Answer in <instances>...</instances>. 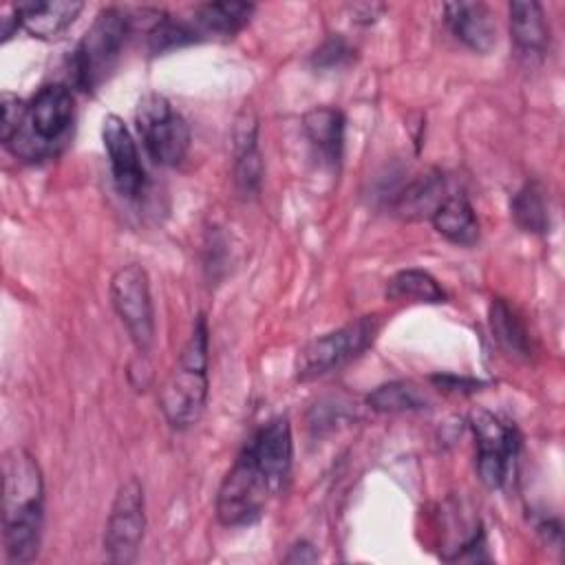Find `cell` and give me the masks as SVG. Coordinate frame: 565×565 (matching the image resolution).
<instances>
[{
  "label": "cell",
  "instance_id": "603a6c76",
  "mask_svg": "<svg viewBox=\"0 0 565 565\" xmlns=\"http://www.w3.org/2000/svg\"><path fill=\"white\" fill-rule=\"evenodd\" d=\"M444 190L441 174H426L413 181L399 196H397V212L404 216H422L424 212H430L446 199L439 196Z\"/></svg>",
  "mask_w": 565,
  "mask_h": 565
},
{
  "label": "cell",
  "instance_id": "3957f363",
  "mask_svg": "<svg viewBox=\"0 0 565 565\" xmlns=\"http://www.w3.org/2000/svg\"><path fill=\"white\" fill-rule=\"evenodd\" d=\"M282 479L276 477L245 444L236 461L223 477L216 492V519L225 527H245L256 523L269 501L282 490Z\"/></svg>",
  "mask_w": 565,
  "mask_h": 565
},
{
  "label": "cell",
  "instance_id": "8fae6325",
  "mask_svg": "<svg viewBox=\"0 0 565 565\" xmlns=\"http://www.w3.org/2000/svg\"><path fill=\"white\" fill-rule=\"evenodd\" d=\"M102 141H104V148L108 154V163H110V172H113L117 192L128 199L139 196L146 185V170H143L137 143L119 115L108 113L104 117Z\"/></svg>",
  "mask_w": 565,
  "mask_h": 565
},
{
  "label": "cell",
  "instance_id": "30bf717a",
  "mask_svg": "<svg viewBox=\"0 0 565 565\" xmlns=\"http://www.w3.org/2000/svg\"><path fill=\"white\" fill-rule=\"evenodd\" d=\"M470 428L477 441V475L481 483L490 490L503 488L519 450L516 428L483 408L472 411Z\"/></svg>",
  "mask_w": 565,
  "mask_h": 565
},
{
  "label": "cell",
  "instance_id": "277c9868",
  "mask_svg": "<svg viewBox=\"0 0 565 565\" xmlns=\"http://www.w3.org/2000/svg\"><path fill=\"white\" fill-rule=\"evenodd\" d=\"M75 102L64 84H44L26 102V117L20 132L7 146L22 159H42L68 135L73 124Z\"/></svg>",
  "mask_w": 565,
  "mask_h": 565
},
{
  "label": "cell",
  "instance_id": "7c38bea8",
  "mask_svg": "<svg viewBox=\"0 0 565 565\" xmlns=\"http://www.w3.org/2000/svg\"><path fill=\"white\" fill-rule=\"evenodd\" d=\"M234 183L243 196H254L263 183V161L258 152V119L252 108H243L234 124Z\"/></svg>",
  "mask_w": 565,
  "mask_h": 565
},
{
  "label": "cell",
  "instance_id": "d6986e66",
  "mask_svg": "<svg viewBox=\"0 0 565 565\" xmlns=\"http://www.w3.org/2000/svg\"><path fill=\"white\" fill-rule=\"evenodd\" d=\"M488 322L494 340L516 358L530 355V335L519 313L503 298H494L488 309Z\"/></svg>",
  "mask_w": 565,
  "mask_h": 565
},
{
  "label": "cell",
  "instance_id": "ac0fdd59",
  "mask_svg": "<svg viewBox=\"0 0 565 565\" xmlns=\"http://www.w3.org/2000/svg\"><path fill=\"white\" fill-rule=\"evenodd\" d=\"M433 227L437 234H441L446 241L470 247L479 241V221L468 203L466 196L461 194H448L430 214Z\"/></svg>",
  "mask_w": 565,
  "mask_h": 565
},
{
  "label": "cell",
  "instance_id": "6da1fadb",
  "mask_svg": "<svg viewBox=\"0 0 565 565\" xmlns=\"http://www.w3.org/2000/svg\"><path fill=\"white\" fill-rule=\"evenodd\" d=\"M44 523L42 470L24 448L2 455V543L9 563H31L40 552Z\"/></svg>",
  "mask_w": 565,
  "mask_h": 565
},
{
  "label": "cell",
  "instance_id": "484cf974",
  "mask_svg": "<svg viewBox=\"0 0 565 565\" xmlns=\"http://www.w3.org/2000/svg\"><path fill=\"white\" fill-rule=\"evenodd\" d=\"M430 382L446 393H475L483 386V382L475 377H463V375H452V373H437L430 377Z\"/></svg>",
  "mask_w": 565,
  "mask_h": 565
},
{
  "label": "cell",
  "instance_id": "5b68a950",
  "mask_svg": "<svg viewBox=\"0 0 565 565\" xmlns=\"http://www.w3.org/2000/svg\"><path fill=\"white\" fill-rule=\"evenodd\" d=\"M132 22L117 7L102 9L73 51L71 73L77 88L93 93L115 68Z\"/></svg>",
  "mask_w": 565,
  "mask_h": 565
},
{
  "label": "cell",
  "instance_id": "7402d4cb",
  "mask_svg": "<svg viewBox=\"0 0 565 565\" xmlns=\"http://www.w3.org/2000/svg\"><path fill=\"white\" fill-rule=\"evenodd\" d=\"M512 218L519 230L527 234H545L550 230V212L545 192L536 181L525 183L510 201Z\"/></svg>",
  "mask_w": 565,
  "mask_h": 565
},
{
  "label": "cell",
  "instance_id": "83f0119b",
  "mask_svg": "<svg viewBox=\"0 0 565 565\" xmlns=\"http://www.w3.org/2000/svg\"><path fill=\"white\" fill-rule=\"evenodd\" d=\"M18 29H20V22L15 18L13 7H4L2 13H0V35H2V42H7Z\"/></svg>",
  "mask_w": 565,
  "mask_h": 565
},
{
  "label": "cell",
  "instance_id": "8992f818",
  "mask_svg": "<svg viewBox=\"0 0 565 565\" xmlns=\"http://www.w3.org/2000/svg\"><path fill=\"white\" fill-rule=\"evenodd\" d=\"M380 327V316H360L335 331L309 340L296 355V380L309 382L338 371L373 344Z\"/></svg>",
  "mask_w": 565,
  "mask_h": 565
},
{
  "label": "cell",
  "instance_id": "9a60e30c",
  "mask_svg": "<svg viewBox=\"0 0 565 565\" xmlns=\"http://www.w3.org/2000/svg\"><path fill=\"white\" fill-rule=\"evenodd\" d=\"M256 7L249 2H205L185 18L192 42L201 38H232L254 15Z\"/></svg>",
  "mask_w": 565,
  "mask_h": 565
},
{
  "label": "cell",
  "instance_id": "4fadbf2b",
  "mask_svg": "<svg viewBox=\"0 0 565 565\" xmlns=\"http://www.w3.org/2000/svg\"><path fill=\"white\" fill-rule=\"evenodd\" d=\"M450 33L477 53H490L497 46V22L483 2H448L444 7Z\"/></svg>",
  "mask_w": 565,
  "mask_h": 565
},
{
  "label": "cell",
  "instance_id": "d4e9b609",
  "mask_svg": "<svg viewBox=\"0 0 565 565\" xmlns=\"http://www.w3.org/2000/svg\"><path fill=\"white\" fill-rule=\"evenodd\" d=\"M353 53L355 51L349 46V42L344 38L333 35L316 49V53L311 55V64L316 68H324V71L340 68L353 60Z\"/></svg>",
  "mask_w": 565,
  "mask_h": 565
},
{
  "label": "cell",
  "instance_id": "5bb4252c",
  "mask_svg": "<svg viewBox=\"0 0 565 565\" xmlns=\"http://www.w3.org/2000/svg\"><path fill=\"white\" fill-rule=\"evenodd\" d=\"M82 9L84 2L79 0H24L13 4L20 29L42 40L57 38L66 31Z\"/></svg>",
  "mask_w": 565,
  "mask_h": 565
},
{
  "label": "cell",
  "instance_id": "2e32d148",
  "mask_svg": "<svg viewBox=\"0 0 565 565\" xmlns=\"http://www.w3.org/2000/svg\"><path fill=\"white\" fill-rule=\"evenodd\" d=\"M302 130L313 146L318 159L338 166L344 146V115L331 106H316L302 115Z\"/></svg>",
  "mask_w": 565,
  "mask_h": 565
},
{
  "label": "cell",
  "instance_id": "e0dca14e",
  "mask_svg": "<svg viewBox=\"0 0 565 565\" xmlns=\"http://www.w3.org/2000/svg\"><path fill=\"white\" fill-rule=\"evenodd\" d=\"M510 33L523 57H543L550 42V26L543 7L534 0L510 2Z\"/></svg>",
  "mask_w": 565,
  "mask_h": 565
},
{
  "label": "cell",
  "instance_id": "7a4b0ae2",
  "mask_svg": "<svg viewBox=\"0 0 565 565\" xmlns=\"http://www.w3.org/2000/svg\"><path fill=\"white\" fill-rule=\"evenodd\" d=\"M207 402V322L196 316L190 338L179 353L174 371L159 391V408L166 422L177 428L194 426Z\"/></svg>",
  "mask_w": 565,
  "mask_h": 565
},
{
  "label": "cell",
  "instance_id": "cb8c5ba5",
  "mask_svg": "<svg viewBox=\"0 0 565 565\" xmlns=\"http://www.w3.org/2000/svg\"><path fill=\"white\" fill-rule=\"evenodd\" d=\"M24 117H26V102L4 90L0 95V139L4 146H9L13 137L20 132V128L24 126Z\"/></svg>",
  "mask_w": 565,
  "mask_h": 565
},
{
  "label": "cell",
  "instance_id": "44dd1931",
  "mask_svg": "<svg viewBox=\"0 0 565 565\" xmlns=\"http://www.w3.org/2000/svg\"><path fill=\"white\" fill-rule=\"evenodd\" d=\"M366 406L377 413H413L428 408V399L417 384L406 380H393L375 386L366 395Z\"/></svg>",
  "mask_w": 565,
  "mask_h": 565
},
{
  "label": "cell",
  "instance_id": "4316f807",
  "mask_svg": "<svg viewBox=\"0 0 565 565\" xmlns=\"http://www.w3.org/2000/svg\"><path fill=\"white\" fill-rule=\"evenodd\" d=\"M318 561V552L309 541H298L289 547L285 563H316Z\"/></svg>",
  "mask_w": 565,
  "mask_h": 565
},
{
  "label": "cell",
  "instance_id": "9c48e42d",
  "mask_svg": "<svg viewBox=\"0 0 565 565\" xmlns=\"http://www.w3.org/2000/svg\"><path fill=\"white\" fill-rule=\"evenodd\" d=\"M146 530V499L143 486L130 477L126 479L110 503L104 530V552L110 563L126 565L139 554Z\"/></svg>",
  "mask_w": 565,
  "mask_h": 565
},
{
  "label": "cell",
  "instance_id": "ffe728a7",
  "mask_svg": "<svg viewBox=\"0 0 565 565\" xmlns=\"http://www.w3.org/2000/svg\"><path fill=\"white\" fill-rule=\"evenodd\" d=\"M388 300H411V302H428L439 305L446 302L444 287L424 269H402L393 274L384 289Z\"/></svg>",
  "mask_w": 565,
  "mask_h": 565
},
{
  "label": "cell",
  "instance_id": "ba28073f",
  "mask_svg": "<svg viewBox=\"0 0 565 565\" xmlns=\"http://www.w3.org/2000/svg\"><path fill=\"white\" fill-rule=\"evenodd\" d=\"M108 296L137 351L148 353L154 342V307L146 269L137 263L121 265L110 278Z\"/></svg>",
  "mask_w": 565,
  "mask_h": 565
},
{
  "label": "cell",
  "instance_id": "52a82bcc",
  "mask_svg": "<svg viewBox=\"0 0 565 565\" xmlns=\"http://www.w3.org/2000/svg\"><path fill=\"white\" fill-rule=\"evenodd\" d=\"M135 124L154 163L177 166L185 159L190 150V128L166 95H141L135 108Z\"/></svg>",
  "mask_w": 565,
  "mask_h": 565
}]
</instances>
